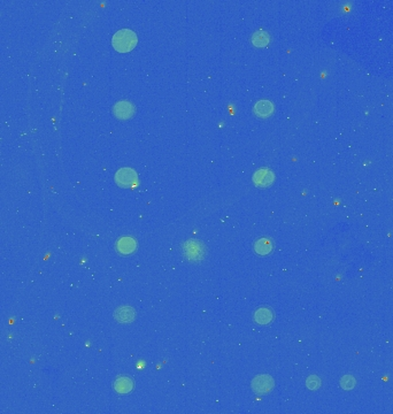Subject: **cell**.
<instances>
[{
    "label": "cell",
    "instance_id": "obj_1",
    "mask_svg": "<svg viewBox=\"0 0 393 414\" xmlns=\"http://www.w3.org/2000/svg\"><path fill=\"white\" fill-rule=\"evenodd\" d=\"M112 45L120 53L132 51L137 45V35L130 29H121L112 38Z\"/></svg>",
    "mask_w": 393,
    "mask_h": 414
},
{
    "label": "cell",
    "instance_id": "obj_2",
    "mask_svg": "<svg viewBox=\"0 0 393 414\" xmlns=\"http://www.w3.org/2000/svg\"><path fill=\"white\" fill-rule=\"evenodd\" d=\"M183 253L190 261H201L206 257V247L204 243L189 239L183 244Z\"/></svg>",
    "mask_w": 393,
    "mask_h": 414
},
{
    "label": "cell",
    "instance_id": "obj_3",
    "mask_svg": "<svg viewBox=\"0 0 393 414\" xmlns=\"http://www.w3.org/2000/svg\"><path fill=\"white\" fill-rule=\"evenodd\" d=\"M114 180L115 182L117 183L118 186H121V188H124V189H129V188H133V186L136 185L138 176H137V173L132 169V168L126 167V168H121V169L117 170L114 176Z\"/></svg>",
    "mask_w": 393,
    "mask_h": 414
},
{
    "label": "cell",
    "instance_id": "obj_4",
    "mask_svg": "<svg viewBox=\"0 0 393 414\" xmlns=\"http://www.w3.org/2000/svg\"><path fill=\"white\" fill-rule=\"evenodd\" d=\"M274 387H275V382H274L271 376L267 374L258 375L252 381V389L258 395L269 394L270 391H273Z\"/></svg>",
    "mask_w": 393,
    "mask_h": 414
},
{
    "label": "cell",
    "instance_id": "obj_5",
    "mask_svg": "<svg viewBox=\"0 0 393 414\" xmlns=\"http://www.w3.org/2000/svg\"><path fill=\"white\" fill-rule=\"evenodd\" d=\"M113 113L120 120L131 119L136 113L135 105L128 100H120L114 105Z\"/></svg>",
    "mask_w": 393,
    "mask_h": 414
},
{
    "label": "cell",
    "instance_id": "obj_6",
    "mask_svg": "<svg viewBox=\"0 0 393 414\" xmlns=\"http://www.w3.org/2000/svg\"><path fill=\"white\" fill-rule=\"evenodd\" d=\"M253 183L259 188H268L275 181V174L268 168H260L253 175Z\"/></svg>",
    "mask_w": 393,
    "mask_h": 414
},
{
    "label": "cell",
    "instance_id": "obj_7",
    "mask_svg": "<svg viewBox=\"0 0 393 414\" xmlns=\"http://www.w3.org/2000/svg\"><path fill=\"white\" fill-rule=\"evenodd\" d=\"M115 248L120 254L128 256V254L133 253L137 250V242L135 238L130 237V236H123V237L117 239Z\"/></svg>",
    "mask_w": 393,
    "mask_h": 414
},
{
    "label": "cell",
    "instance_id": "obj_8",
    "mask_svg": "<svg viewBox=\"0 0 393 414\" xmlns=\"http://www.w3.org/2000/svg\"><path fill=\"white\" fill-rule=\"evenodd\" d=\"M114 317L121 323H129L135 320L136 312L132 307L122 306V307H118V309L115 311Z\"/></svg>",
    "mask_w": 393,
    "mask_h": 414
},
{
    "label": "cell",
    "instance_id": "obj_9",
    "mask_svg": "<svg viewBox=\"0 0 393 414\" xmlns=\"http://www.w3.org/2000/svg\"><path fill=\"white\" fill-rule=\"evenodd\" d=\"M253 319L258 325H269L274 320V312L270 309H268V307H260V309H258L254 312Z\"/></svg>",
    "mask_w": 393,
    "mask_h": 414
},
{
    "label": "cell",
    "instance_id": "obj_10",
    "mask_svg": "<svg viewBox=\"0 0 393 414\" xmlns=\"http://www.w3.org/2000/svg\"><path fill=\"white\" fill-rule=\"evenodd\" d=\"M274 110H275V107H274V104L273 102L268 101V100L258 101L253 107L254 114L257 115L258 117L270 116V115L274 113Z\"/></svg>",
    "mask_w": 393,
    "mask_h": 414
},
{
    "label": "cell",
    "instance_id": "obj_11",
    "mask_svg": "<svg viewBox=\"0 0 393 414\" xmlns=\"http://www.w3.org/2000/svg\"><path fill=\"white\" fill-rule=\"evenodd\" d=\"M274 250V242L269 238H259L254 243V251L259 256H267Z\"/></svg>",
    "mask_w": 393,
    "mask_h": 414
},
{
    "label": "cell",
    "instance_id": "obj_12",
    "mask_svg": "<svg viewBox=\"0 0 393 414\" xmlns=\"http://www.w3.org/2000/svg\"><path fill=\"white\" fill-rule=\"evenodd\" d=\"M114 390L117 394H129L133 389V381L128 376H121L114 382Z\"/></svg>",
    "mask_w": 393,
    "mask_h": 414
},
{
    "label": "cell",
    "instance_id": "obj_13",
    "mask_svg": "<svg viewBox=\"0 0 393 414\" xmlns=\"http://www.w3.org/2000/svg\"><path fill=\"white\" fill-rule=\"evenodd\" d=\"M269 35H268L266 31L262 30H259L257 33H254L251 38L252 44L257 46V48H263V46H266L268 43H269Z\"/></svg>",
    "mask_w": 393,
    "mask_h": 414
},
{
    "label": "cell",
    "instance_id": "obj_14",
    "mask_svg": "<svg viewBox=\"0 0 393 414\" xmlns=\"http://www.w3.org/2000/svg\"><path fill=\"white\" fill-rule=\"evenodd\" d=\"M355 384H357V382H355V379L353 376L346 375L342 379L341 385L343 389H345V390H351V389H353L355 387Z\"/></svg>",
    "mask_w": 393,
    "mask_h": 414
},
{
    "label": "cell",
    "instance_id": "obj_15",
    "mask_svg": "<svg viewBox=\"0 0 393 414\" xmlns=\"http://www.w3.org/2000/svg\"><path fill=\"white\" fill-rule=\"evenodd\" d=\"M306 385H307V388H310L311 390H316V389L320 388L321 381L317 376L311 375L307 379V381H306Z\"/></svg>",
    "mask_w": 393,
    "mask_h": 414
}]
</instances>
